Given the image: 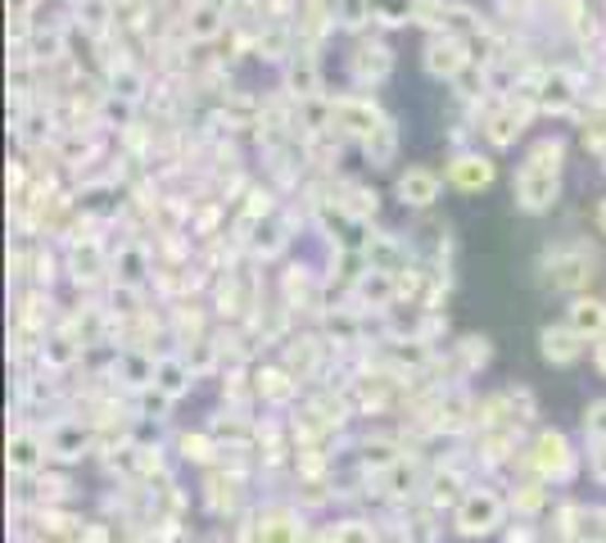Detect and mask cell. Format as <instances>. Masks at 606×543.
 I'll return each mask as SVG.
<instances>
[{
	"mask_svg": "<svg viewBox=\"0 0 606 543\" xmlns=\"http://www.w3.org/2000/svg\"><path fill=\"white\" fill-rule=\"evenodd\" d=\"M525 471L538 475L543 485H570L574 471H580V452L561 431H538L525 448Z\"/></svg>",
	"mask_w": 606,
	"mask_h": 543,
	"instance_id": "obj_1",
	"label": "cell"
},
{
	"mask_svg": "<svg viewBox=\"0 0 606 543\" xmlns=\"http://www.w3.org/2000/svg\"><path fill=\"white\" fill-rule=\"evenodd\" d=\"M543 281H548L553 290H566V294H584V286L593 281V250L580 245V240H566V245H553L548 254H543Z\"/></svg>",
	"mask_w": 606,
	"mask_h": 543,
	"instance_id": "obj_2",
	"label": "cell"
},
{
	"mask_svg": "<svg viewBox=\"0 0 606 543\" xmlns=\"http://www.w3.org/2000/svg\"><path fill=\"white\" fill-rule=\"evenodd\" d=\"M502 517H507L502 494H494L489 485H475V490H466V498L458 507H452V530L462 539H489L502 530Z\"/></svg>",
	"mask_w": 606,
	"mask_h": 543,
	"instance_id": "obj_3",
	"label": "cell"
},
{
	"mask_svg": "<svg viewBox=\"0 0 606 543\" xmlns=\"http://www.w3.org/2000/svg\"><path fill=\"white\" fill-rule=\"evenodd\" d=\"M534 86H521L517 96H507V100H498L489 113H484V123H480V132H484V141H489L494 149H507V145H517L521 141V132H525V123L534 118Z\"/></svg>",
	"mask_w": 606,
	"mask_h": 543,
	"instance_id": "obj_4",
	"label": "cell"
},
{
	"mask_svg": "<svg viewBox=\"0 0 606 543\" xmlns=\"http://www.w3.org/2000/svg\"><path fill=\"white\" fill-rule=\"evenodd\" d=\"M471 41L458 37L452 27H439V33L426 41V55H421V64H426V73L435 82H458L466 69H471Z\"/></svg>",
	"mask_w": 606,
	"mask_h": 543,
	"instance_id": "obj_5",
	"label": "cell"
},
{
	"mask_svg": "<svg viewBox=\"0 0 606 543\" xmlns=\"http://www.w3.org/2000/svg\"><path fill=\"white\" fill-rule=\"evenodd\" d=\"M511 200H517L521 214L538 218L553 214L561 200V172H534V168H517V181H511Z\"/></svg>",
	"mask_w": 606,
	"mask_h": 543,
	"instance_id": "obj_6",
	"label": "cell"
},
{
	"mask_svg": "<svg viewBox=\"0 0 606 543\" xmlns=\"http://www.w3.org/2000/svg\"><path fill=\"white\" fill-rule=\"evenodd\" d=\"M444 195V177L426 164H408L399 177H393V200H399L403 208H412V214H426V208H435Z\"/></svg>",
	"mask_w": 606,
	"mask_h": 543,
	"instance_id": "obj_7",
	"label": "cell"
},
{
	"mask_svg": "<svg viewBox=\"0 0 606 543\" xmlns=\"http://www.w3.org/2000/svg\"><path fill=\"white\" fill-rule=\"evenodd\" d=\"M385 109L376 100H362V96H340V100H330V132H349L353 141H367L372 132L385 128Z\"/></svg>",
	"mask_w": 606,
	"mask_h": 543,
	"instance_id": "obj_8",
	"label": "cell"
},
{
	"mask_svg": "<svg viewBox=\"0 0 606 543\" xmlns=\"http://www.w3.org/2000/svg\"><path fill=\"white\" fill-rule=\"evenodd\" d=\"M498 177V164L489 155H480V149H462V155L448 159V186L462 191V195H480L489 191Z\"/></svg>",
	"mask_w": 606,
	"mask_h": 543,
	"instance_id": "obj_9",
	"label": "cell"
},
{
	"mask_svg": "<svg viewBox=\"0 0 606 543\" xmlns=\"http://www.w3.org/2000/svg\"><path fill=\"white\" fill-rule=\"evenodd\" d=\"M303 539V521L294 507H263L245 530V543H299Z\"/></svg>",
	"mask_w": 606,
	"mask_h": 543,
	"instance_id": "obj_10",
	"label": "cell"
},
{
	"mask_svg": "<svg viewBox=\"0 0 606 543\" xmlns=\"http://www.w3.org/2000/svg\"><path fill=\"white\" fill-rule=\"evenodd\" d=\"M584 345L589 340L580 336V330H570L566 322L538 330V353H543V362H548V367H574V362L584 358Z\"/></svg>",
	"mask_w": 606,
	"mask_h": 543,
	"instance_id": "obj_11",
	"label": "cell"
},
{
	"mask_svg": "<svg viewBox=\"0 0 606 543\" xmlns=\"http://www.w3.org/2000/svg\"><path fill=\"white\" fill-rule=\"evenodd\" d=\"M566 326L580 330L589 345H597L606 336V299H597V294H574L570 309H566Z\"/></svg>",
	"mask_w": 606,
	"mask_h": 543,
	"instance_id": "obj_12",
	"label": "cell"
},
{
	"mask_svg": "<svg viewBox=\"0 0 606 543\" xmlns=\"http://www.w3.org/2000/svg\"><path fill=\"white\" fill-rule=\"evenodd\" d=\"M530 86H534V105H538L543 113H570V109H574V100H580V90H574L570 73H561V69L543 73V77H538V82H530Z\"/></svg>",
	"mask_w": 606,
	"mask_h": 543,
	"instance_id": "obj_13",
	"label": "cell"
},
{
	"mask_svg": "<svg viewBox=\"0 0 606 543\" xmlns=\"http://www.w3.org/2000/svg\"><path fill=\"white\" fill-rule=\"evenodd\" d=\"M5 458H10V475H37L50 458V444L37 431H14Z\"/></svg>",
	"mask_w": 606,
	"mask_h": 543,
	"instance_id": "obj_14",
	"label": "cell"
},
{
	"mask_svg": "<svg viewBox=\"0 0 606 543\" xmlns=\"http://www.w3.org/2000/svg\"><path fill=\"white\" fill-rule=\"evenodd\" d=\"M349 73L357 82H385L393 73V50L385 41H376V37L372 41H357V50L349 59Z\"/></svg>",
	"mask_w": 606,
	"mask_h": 543,
	"instance_id": "obj_15",
	"label": "cell"
},
{
	"mask_svg": "<svg viewBox=\"0 0 606 543\" xmlns=\"http://www.w3.org/2000/svg\"><path fill=\"white\" fill-rule=\"evenodd\" d=\"M191 385H195V367H191L186 358L168 353V358L155 362V389H159V395H168L172 403H177V399H186V395H191Z\"/></svg>",
	"mask_w": 606,
	"mask_h": 543,
	"instance_id": "obj_16",
	"label": "cell"
},
{
	"mask_svg": "<svg viewBox=\"0 0 606 543\" xmlns=\"http://www.w3.org/2000/svg\"><path fill=\"white\" fill-rule=\"evenodd\" d=\"M46 444H50V458L73 462V458H82V452L90 448V431L82 426V421H59V426L46 435Z\"/></svg>",
	"mask_w": 606,
	"mask_h": 543,
	"instance_id": "obj_17",
	"label": "cell"
},
{
	"mask_svg": "<svg viewBox=\"0 0 606 543\" xmlns=\"http://www.w3.org/2000/svg\"><path fill=\"white\" fill-rule=\"evenodd\" d=\"M222 27H227V14H222L218 0H199V5H191V14H186V37L191 41H214V37H222Z\"/></svg>",
	"mask_w": 606,
	"mask_h": 543,
	"instance_id": "obj_18",
	"label": "cell"
},
{
	"mask_svg": "<svg viewBox=\"0 0 606 543\" xmlns=\"http://www.w3.org/2000/svg\"><path fill=\"white\" fill-rule=\"evenodd\" d=\"M357 462H362V471H376V475H385L389 467H399V462H403V448L393 444V439H385V435H376V439H362V444H357Z\"/></svg>",
	"mask_w": 606,
	"mask_h": 543,
	"instance_id": "obj_19",
	"label": "cell"
},
{
	"mask_svg": "<svg viewBox=\"0 0 606 543\" xmlns=\"http://www.w3.org/2000/svg\"><path fill=\"white\" fill-rule=\"evenodd\" d=\"M362 155H367L372 168H389L393 159H399V123H393V118H385V128L362 141Z\"/></svg>",
	"mask_w": 606,
	"mask_h": 543,
	"instance_id": "obj_20",
	"label": "cell"
},
{
	"mask_svg": "<svg viewBox=\"0 0 606 543\" xmlns=\"http://www.w3.org/2000/svg\"><path fill=\"white\" fill-rule=\"evenodd\" d=\"M521 168H534V172H561V168H566V141H561V136H538V141L525 149Z\"/></svg>",
	"mask_w": 606,
	"mask_h": 543,
	"instance_id": "obj_21",
	"label": "cell"
},
{
	"mask_svg": "<svg viewBox=\"0 0 606 543\" xmlns=\"http://www.w3.org/2000/svg\"><path fill=\"white\" fill-rule=\"evenodd\" d=\"M149 267H155V263H149L145 245H123L118 258H113V277H118V286H141Z\"/></svg>",
	"mask_w": 606,
	"mask_h": 543,
	"instance_id": "obj_22",
	"label": "cell"
},
{
	"mask_svg": "<svg viewBox=\"0 0 606 543\" xmlns=\"http://www.w3.org/2000/svg\"><path fill=\"white\" fill-rule=\"evenodd\" d=\"M466 498V485H462V475L458 471H435L431 480H426V503L431 507H458Z\"/></svg>",
	"mask_w": 606,
	"mask_h": 543,
	"instance_id": "obj_23",
	"label": "cell"
},
{
	"mask_svg": "<svg viewBox=\"0 0 606 543\" xmlns=\"http://www.w3.org/2000/svg\"><path fill=\"white\" fill-rule=\"evenodd\" d=\"M349 218H357V222H367V218H376V208H380V195H376V186H362V181H344V200H336Z\"/></svg>",
	"mask_w": 606,
	"mask_h": 543,
	"instance_id": "obj_24",
	"label": "cell"
},
{
	"mask_svg": "<svg viewBox=\"0 0 606 543\" xmlns=\"http://www.w3.org/2000/svg\"><path fill=\"white\" fill-rule=\"evenodd\" d=\"M286 86H290V96H299V100H313L317 90H322V77H317V59H313V55H299L294 64H290V73H286Z\"/></svg>",
	"mask_w": 606,
	"mask_h": 543,
	"instance_id": "obj_25",
	"label": "cell"
},
{
	"mask_svg": "<svg viewBox=\"0 0 606 543\" xmlns=\"http://www.w3.org/2000/svg\"><path fill=\"white\" fill-rule=\"evenodd\" d=\"M548 490H553V485H543L538 475H530L525 485H517V490H511V507H517L521 517H538V511L548 507V498H553Z\"/></svg>",
	"mask_w": 606,
	"mask_h": 543,
	"instance_id": "obj_26",
	"label": "cell"
},
{
	"mask_svg": "<svg viewBox=\"0 0 606 543\" xmlns=\"http://www.w3.org/2000/svg\"><path fill=\"white\" fill-rule=\"evenodd\" d=\"M254 236H258V240H254V250H258L263 258H271V254H277V250L286 245V236H281V222H277V218H263V222L254 227Z\"/></svg>",
	"mask_w": 606,
	"mask_h": 543,
	"instance_id": "obj_27",
	"label": "cell"
},
{
	"mask_svg": "<svg viewBox=\"0 0 606 543\" xmlns=\"http://www.w3.org/2000/svg\"><path fill=\"white\" fill-rule=\"evenodd\" d=\"M330 543H376V530L367 521L349 517V521H340L336 530H330Z\"/></svg>",
	"mask_w": 606,
	"mask_h": 543,
	"instance_id": "obj_28",
	"label": "cell"
},
{
	"mask_svg": "<svg viewBox=\"0 0 606 543\" xmlns=\"http://www.w3.org/2000/svg\"><path fill=\"white\" fill-rule=\"evenodd\" d=\"M41 358L50 362V367H69V362L77 358V345H73V340H64V336H54V340H46Z\"/></svg>",
	"mask_w": 606,
	"mask_h": 543,
	"instance_id": "obj_29",
	"label": "cell"
},
{
	"mask_svg": "<svg viewBox=\"0 0 606 543\" xmlns=\"http://www.w3.org/2000/svg\"><path fill=\"white\" fill-rule=\"evenodd\" d=\"M584 439L589 444L593 439H606V399H597V403L584 408Z\"/></svg>",
	"mask_w": 606,
	"mask_h": 543,
	"instance_id": "obj_30",
	"label": "cell"
},
{
	"mask_svg": "<svg viewBox=\"0 0 606 543\" xmlns=\"http://www.w3.org/2000/svg\"><path fill=\"white\" fill-rule=\"evenodd\" d=\"M141 86H145V77H141L136 69H128V64L113 73V96H123V100H136V96H141Z\"/></svg>",
	"mask_w": 606,
	"mask_h": 543,
	"instance_id": "obj_31",
	"label": "cell"
},
{
	"mask_svg": "<svg viewBox=\"0 0 606 543\" xmlns=\"http://www.w3.org/2000/svg\"><path fill=\"white\" fill-rule=\"evenodd\" d=\"M208 452H222V448H214V444H208V435H186V439H181V458H195V462H208Z\"/></svg>",
	"mask_w": 606,
	"mask_h": 543,
	"instance_id": "obj_32",
	"label": "cell"
},
{
	"mask_svg": "<svg viewBox=\"0 0 606 543\" xmlns=\"http://www.w3.org/2000/svg\"><path fill=\"white\" fill-rule=\"evenodd\" d=\"M589 475L597 480V485H606V439L589 444Z\"/></svg>",
	"mask_w": 606,
	"mask_h": 543,
	"instance_id": "obj_33",
	"label": "cell"
},
{
	"mask_svg": "<svg viewBox=\"0 0 606 543\" xmlns=\"http://www.w3.org/2000/svg\"><path fill=\"white\" fill-rule=\"evenodd\" d=\"M593 362H597V372L606 376V336H602V340L593 345Z\"/></svg>",
	"mask_w": 606,
	"mask_h": 543,
	"instance_id": "obj_34",
	"label": "cell"
},
{
	"mask_svg": "<svg viewBox=\"0 0 606 543\" xmlns=\"http://www.w3.org/2000/svg\"><path fill=\"white\" fill-rule=\"evenodd\" d=\"M593 222H597V231H602V236H606V200H602V204H597V214H593Z\"/></svg>",
	"mask_w": 606,
	"mask_h": 543,
	"instance_id": "obj_35",
	"label": "cell"
}]
</instances>
